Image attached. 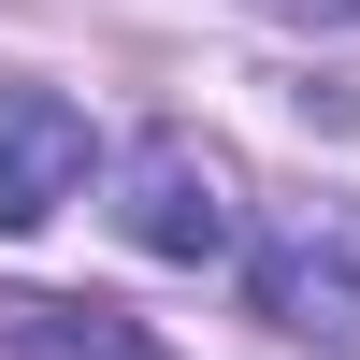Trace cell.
<instances>
[{
	"instance_id": "6da1fadb",
	"label": "cell",
	"mask_w": 360,
	"mask_h": 360,
	"mask_svg": "<svg viewBox=\"0 0 360 360\" xmlns=\"http://www.w3.org/2000/svg\"><path fill=\"white\" fill-rule=\"evenodd\" d=\"M115 231H130L144 259H231L245 245V188H231V159L202 130H144L130 159H115Z\"/></svg>"
},
{
	"instance_id": "7a4b0ae2",
	"label": "cell",
	"mask_w": 360,
	"mask_h": 360,
	"mask_svg": "<svg viewBox=\"0 0 360 360\" xmlns=\"http://www.w3.org/2000/svg\"><path fill=\"white\" fill-rule=\"evenodd\" d=\"M245 288H259V317H274V332H303V346H360V188L288 202V217L259 231Z\"/></svg>"
},
{
	"instance_id": "3957f363",
	"label": "cell",
	"mask_w": 360,
	"mask_h": 360,
	"mask_svg": "<svg viewBox=\"0 0 360 360\" xmlns=\"http://www.w3.org/2000/svg\"><path fill=\"white\" fill-rule=\"evenodd\" d=\"M86 115L58 101V86H0V231H44L58 202L86 188Z\"/></svg>"
},
{
	"instance_id": "277c9868",
	"label": "cell",
	"mask_w": 360,
	"mask_h": 360,
	"mask_svg": "<svg viewBox=\"0 0 360 360\" xmlns=\"http://www.w3.org/2000/svg\"><path fill=\"white\" fill-rule=\"evenodd\" d=\"M0 360H173V346L115 303H72V288H0Z\"/></svg>"
},
{
	"instance_id": "5b68a950",
	"label": "cell",
	"mask_w": 360,
	"mask_h": 360,
	"mask_svg": "<svg viewBox=\"0 0 360 360\" xmlns=\"http://www.w3.org/2000/svg\"><path fill=\"white\" fill-rule=\"evenodd\" d=\"M259 15H288V29H360V0H259Z\"/></svg>"
}]
</instances>
